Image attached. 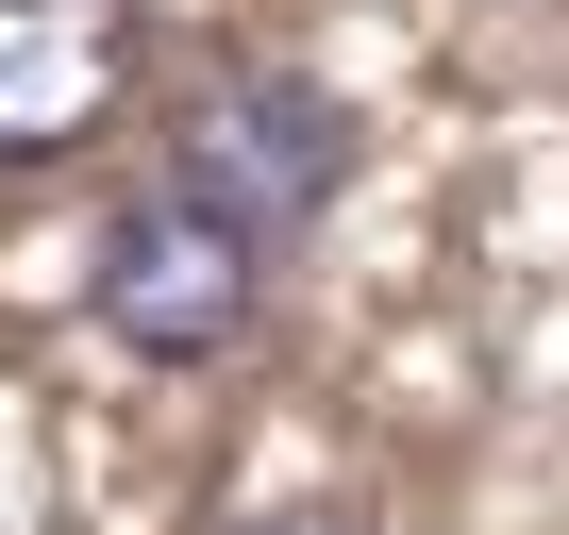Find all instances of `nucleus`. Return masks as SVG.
<instances>
[{
    "instance_id": "obj_1",
    "label": "nucleus",
    "mask_w": 569,
    "mask_h": 535,
    "mask_svg": "<svg viewBox=\"0 0 569 535\" xmlns=\"http://www.w3.org/2000/svg\"><path fill=\"white\" fill-rule=\"evenodd\" d=\"M251 319H268V251H251L184 168L134 184V201L101 218V335H118V352H151V369H218Z\"/></svg>"
},
{
    "instance_id": "obj_2",
    "label": "nucleus",
    "mask_w": 569,
    "mask_h": 535,
    "mask_svg": "<svg viewBox=\"0 0 569 535\" xmlns=\"http://www.w3.org/2000/svg\"><path fill=\"white\" fill-rule=\"evenodd\" d=\"M352 151H369V134H352V101H336L319 68H234V84L184 118L168 168H184L251 251H284V234H319V218L352 201Z\"/></svg>"
}]
</instances>
